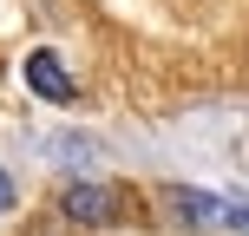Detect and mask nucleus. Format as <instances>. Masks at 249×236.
Returning a JSON list of instances; mask_svg holds the SVG:
<instances>
[{
  "label": "nucleus",
  "mask_w": 249,
  "mask_h": 236,
  "mask_svg": "<svg viewBox=\"0 0 249 236\" xmlns=\"http://www.w3.org/2000/svg\"><path fill=\"white\" fill-rule=\"evenodd\" d=\"M66 210H72L79 223H112V210H124V190H112V184H79V190H66Z\"/></svg>",
  "instance_id": "f257e3e1"
},
{
  "label": "nucleus",
  "mask_w": 249,
  "mask_h": 236,
  "mask_svg": "<svg viewBox=\"0 0 249 236\" xmlns=\"http://www.w3.org/2000/svg\"><path fill=\"white\" fill-rule=\"evenodd\" d=\"M7 203H13V184H7V171H0V210H7Z\"/></svg>",
  "instance_id": "7ed1b4c3"
},
{
  "label": "nucleus",
  "mask_w": 249,
  "mask_h": 236,
  "mask_svg": "<svg viewBox=\"0 0 249 236\" xmlns=\"http://www.w3.org/2000/svg\"><path fill=\"white\" fill-rule=\"evenodd\" d=\"M26 86H33V92H46V99H72V79H66L59 73V59H53V53H33V59H26Z\"/></svg>",
  "instance_id": "f03ea898"
}]
</instances>
